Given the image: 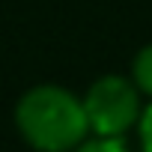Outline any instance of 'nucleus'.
<instances>
[{
	"mask_svg": "<svg viewBox=\"0 0 152 152\" xmlns=\"http://www.w3.org/2000/svg\"><path fill=\"white\" fill-rule=\"evenodd\" d=\"M128 78L134 81V87L140 90V96L152 99V42L143 45V48L134 54V60H131V75H128Z\"/></svg>",
	"mask_w": 152,
	"mask_h": 152,
	"instance_id": "3",
	"label": "nucleus"
},
{
	"mask_svg": "<svg viewBox=\"0 0 152 152\" xmlns=\"http://www.w3.org/2000/svg\"><path fill=\"white\" fill-rule=\"evenodd\" d=\"M90 134L96 137H125L137 128L143 113V96L125 75H102L81 96Z\"/></svg>",
	"mask_w": 152,
	"mask_h": 152,
	"instance_id": "2",
	"label": "nucleus"
},
{
	"mask_svg": "<svg viewBox=\"0 0 152 152\" xmlns=\"http://www.w3.org/2000/svg\"><path fill=\"white\" fill-rule=\"evenodd\" d=\"M72 152H131L125 137H87L78 149H72Z\"/></svg>",
	"mask_w": 152,
	"mask_h": 152,
	"instance_id": "4",
	"label": "nucleus"
},
{
	"mask_svg": "<svg viewBox=\"0 0 152 152\" xmlns=\"http://www.w3.org/2000/svg\"><path fill=\"white\" fill-rule=\"evenodd\" d=\"M137 143H140V152H152V99L143 104V113L137 119Z\"/></svg>",
	"mask_w": 152,
	"mask_h": 152,
	"instance_id": "5",
	"label": "nucleus"
},
{
	"mask_svg": "<svg viewBox=\"0 0 152 152\" xmlns=\"http://www.w3.org/2000/svg\"><path fill=\"white\" fill-rule=\"evenodd\" d=\"M15 128L36 152H72L90 137L81 96L60 84H36L15 104Z\"/></svg>",
	"mask_w": 152,
	"mask_h": 152,
	"instance_id": "1",
	"label": "nucleus"
}]
</instances>
